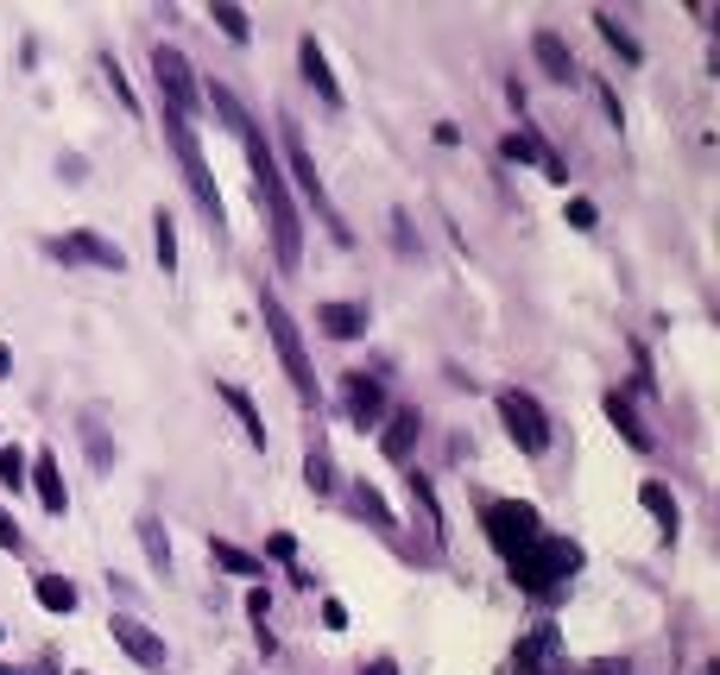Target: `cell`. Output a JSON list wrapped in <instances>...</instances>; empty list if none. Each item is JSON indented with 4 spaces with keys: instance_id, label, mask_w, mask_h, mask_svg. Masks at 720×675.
Here are the masks:
<instances>
[{
    "instance_id": "6da1fadb",
    "label": "cell",
    "mask_w": 720,
    "mask_h": 675,
    "mask_svg": "<svg viewBox=\"0 0 720 675\" xmlns=\"http://www.w3.org/2000/svg\"><path fill=\"white\" fill-rule=\"evenodd\" d=\"M247 146V165H254V202L259 215L272 222V252H279L284 272H297V259H304V222H297V209H291V196H284V171L279 158H272V146H266V133H247L240 139Z\"/></svg>"
},
{
    "instance_id": "7a4b0ae2",
    "label": "cell",
    "mask_w": 720,
    "mask_h": 675,
    "mask_svg": "<svg viewBox=\"0 0 720 675\" xmlns=\"http://www.w3.org/2000/svg\"><path fill=\"white\" fill-rule=\"evenodd\" d=\"M165 139H171V151H178V165H183V183H190V196H196V209L209 215V227H215V240H222V190H215V177H209V158L203 146H196V126L178 121V114H165Z\"/></svg>"
},
{
    "instance_id": "3957f363",
    "label": "cell",
    "mask_w": 720,
    "mask_h": 675,
    "mask_svg": "<svg viewBox=\"0 0 720 675\" xmlns=\"http://www.w3.org/2000/svg\"><path fill=\"white\" fill-rule=\"evenodd\" d=\"M575 569H582V550H575L569 537H538L531 550H518V555H513V581H518V587H531V594H550V587H563Z\"/></svg>"
},
{
    "instance_id": "277c9868",
    "label": "cell",
    "mask_w": 720,
    "mask_h": 675,
    "mask_svg": "<svg viewBox=\"0 0 720 675\" xmlns=\"http://www.w3.org/2000/svg\"><path fill=\"white\" fill-rule=\"evenodd\" d=\"M259 316H266V335H272V348H279L284 373H291V385H297V398H316V373H310V353L304 341H297V323L284 316V303L272 297V291H259Z\"/></svg>"
},
{
    "instance_id": "5b68a950",
    "label": "cell",
    "mask_w": 720,
    "mask_h": 675,
    "mask_svg": "<svg viewBox=\"0 0 720 675\" xmlns=\"http://www.w3.org/2000/svg\"><path fill=\"white\" fill-rule=\"evenodd\" d=\"M487 537H493V550L513 562L518 550H531L543 537V525H538V505H518V499H493L487 505Z\"/></svg>"
},
{
    "instance_id": "8992f818",
    "label": "cell",
    "mask_w": 720,
    "mask_h": 675,
    "mask_svg": "<svg viewBox=\"0 0 720 675\" xmlns=\"http://www.w3.org/2000/svg\"><path fill=\"white\" fill-rule=\"evenodd\" d=\"M153 82H158V95H165V114H178V121H190L196 114V76H190V57L171 45H158L153 50Z\"/></svg>"
},
{
    "instance_id": "52a82bcc",
    "label": "cell",
    "mask_w": 720,
    "mask_h": 675,
    "mask_svg": "<svg viewBox=\"0 0 720 675\" xmlns=\"http://www.w3.org/2000/svg\"><path fill=\"white\" fill-rule=\"evenodd\" d=\"M499 424H506V436H513L525 454H543L550 449V417H543V404L531 398V392H499Z\"/></svg>"
},
{
    "instance_id": "ba28073f",
    "label": "cell",
    "mask_w": 720,
    "mask_h": 675,
    "mask_svg": "<svg viewBox=\"0 0 720 675\" xmlns=\"http://www.w3.org/2000/svg\"><path fill=\"white\" fill-rule=\"evenodd\" d=\"M108 631H114V644H121L133 663H146V670H165V638H158L146 619H133V612H114V619H108Z\"/></svg>"
},
{
    "instance_id": "9c48e42d",
    "label": "cell",
    "mask_w": 720,
    "mask_h": 675,
    "mask_svg": "<svg viewBox=\"0 0 720 675\" xmlns=\"http://www.w3.org/2000/svg\"><path fill=\"white\" fill-rule=\"evenodd\" d=\"M284 158H291V171H297V183H304V196L316 202V215L329 222V234H335V240H348V227H341V215H335V209H329V196H323V177H316V165H310L304 139H297L291 126H284Z\"/></svg>"
},
{
    "instance_id": "30bf717a",
    "label": "cell",
    "mask_w": 720,
    "mask_h": 675,
    "mask_svg": "<svg viewBox=\"0 0 720 675\" xmlns=\"http://www.w3.org/2000/svg\"><path fill=\"white\" fill-rule=\"evenodd\" d=\"M341 404H348V417H355L360 429H373L380 417H386V385L367 373H348L341 379Z\"/></svg>"
},
{
    "instance_id": "8fae6325",
    "label": "cell",
    "mask_w": 720,
    "mask_h": 675,
    "mask_svg": "<svg viewBox=\"0 0 720 675\" xmlns=\"http://www.w3.org/2000/svg\"><path fill=\"white\" fill-rule=\"evenodd\" d=\"M57 259H89V266H102V272H127V252L114 247V240H102V234H89V227H77L70 240H57Z\"/></svg>"
},
{
    "instance_id": "7c38bea8",
    "label": "cell",
    "mask_w": 720,
    "mask_h": 675,
    "mask_svg": "<svg viewBox=\"0 0 720 675\" xmlns=\"http://www.w3.org/2000/svg\"><path fill=\"white\" fill-rule=\"evenodd\" d=\"M26 480L38 486V505H45L52 518H64V511H70V493H64V474H57V454H52V449H38V454L26 461Z\"/></svg>"
},
{
    "instance_id": "4fadbf2b",
    "label": "cell",
    "mask_w": 720,
    "mask_h": 675,
    "mask_svg": "<svg viewBox=\"0 0 720 675\" xmlns=\"http://www.w3.org/2000/svg\"><path fill=\"white\" fill-rule=\"evenodd\" d=\"M196 95H203L209 108H215V121L228 126L234 139H247V133H254V114H247V108H240V95H234L228 82H203V89H196Z\"/></svg>"
},
{
    "instance_id": "5bb4252c",
    "label": "cell",
    "mask_w": 720,
    "mask_h": 675,
    "mask_svg": "<svg viewBox=\"0 0 720 675\" xmlns=\"http://www.w3.org/2000/svg\"><path fill=\"white\" fill-rule=\"evenodd\" d=\"M531 57L543 64V76H550V82H575V50H569L563 38L550 32V25H543V32H531Z\"/></svg>"
},
{
    "instance_id": "9a60e30c",
    "label": "cell",
    "mask_w": 720,
    "mask_h": 675,
    "mask_svg": "<svg viewBox=\"0 0 720 675\" xmlns=\"http://www.w3.org/2000/svg\"><path fill=\"white\" fill-rule=\"evenodd\" d=\"M297 64H304V82H310V89L329 101V108H341V82H335L329 57H323V45H316V38H304V45H297Z\"/></svg>"
},
{
    "instance_id": "2e32d148",
    "label": "cell",
    "mask_w": 720,
    "mask_h": 675,
    "mask_svg": "<svg viewBox=\"0 0 720 675\" xmlns=\"http://www.w3.org/2000/svg\"><path fill=\"white\" fill-rule=\"evenodd\" d=\"M417 429H424L417 410H392L386 429H380V454H386V461H405V454L417 449Z\"/></svg>"
},
{
    "instance_id": "e0dca14e",
    "label": "cell",
    "mask_w": 720,
    "mask_h": 675,
    "mask_svg": "<svg viewBox=\"0 0 720 675\" xmlns=\"http://www.w3.org/2000/svg\"><path fill=\"white\" fill-rule=\"evenodd\" d=\"M316 323L329 341H355L360 328H367V310L360 303H316Z\"/></svg>"
},
{
    "instance_id": "ac0fdd59",
    "label": "cell",
    "mask_w": 720,
    "mask_h": 675,
    "mask_svg": "<svg viewBox=\"0 0 720 675\" xmlns=\"http://www.w3.org/2000/svg\"><path fill=\"white\" fill-rule=\"evenodd\" d=\"M209 555H215V569H228V575H240V581H259V575H266V562H259V555H247L240 543H228V537H209Z\"/></svg>"
},
{
    "instance_id": "d6986e66",
    "label": "cell",
    "mask_w": 720,
    "mask_h": 675,
    "mask_svg": "<svg viewBox=\"0 0 720 675\" xmlns=\"http://www.w3.org/2000/svg\"><path fill=\"white\" fill-rule=\"evenodd\" d=\"M639 499H644V511L664 525V537H676V525H683V511H676V499H670V486L664 480H644L639 486Z\"/></svg>"
},
{
    "instance_id": "ffe728a7",
    "label": "cell",
    "mask_w": 720,
    "mask_h": 675,
    "mask_svg": "<svg viewBox=\"0 0 720 675\" xmlns=\"http://www.w3.org/2000/svg\"><path fill=\"white\" fill-rule=\"evenodd\" d=\"M222 404H228L234 417H240V429H247V442L254 449H266V424H259V404L240 392V385H222Z\"/></svg>"
},
{
    "instance_id": "44dd1931",
    "label": "cell",
    "mask_w": 720,
    "mask_h": 675,
    "mask_svg": "<svg viewBox=\"0 0 720 675\" xmlns=\"http://www.w3.org/2000/svg\"><path fill=\"white\" fill-rule=\"evenodd\" d=\"M153 247H158V266L178 272V215L171 209H153Z\"/></svg>"
},
{
    "instance_id": "7402d4cb",
    "label": "cell",
    "mask_w": 720,
    "mask_h": 675,
    "mask_svg": "<svg viewBox=\"0 0 720 675\" xmlns=\"http://www.w3.org/2000/svg\"><path fill=\"white\" fill-rule=\"evenodd\" d=\"M32 594H38L45 612H77V587H70L64 575H38V581H32Z\"/></svg>"
},
{
    "instance_id": "603a6c76",
    "label": "cell",
    "mask_w": 720,
    "mask_h": 675,
    "mask_svg": "<svg viewBox=\"0 0 720 675\" xmlns=\"http://www.w3.org/2000/svg\"><path fill=\"white\" fill-rule=\"evenodd\" d=\"M139 543H146V555H153V569L158 575H171V537H165V525H158V518H139Z\"/></svg>"
},
{
    "instance_id": "cb8c5ba5",
    "label": "cell",
    "mask_w": 720,
    "mask_h": 675,
    "mask_svg": "<svg viewBox=\"0 0 720 675\" xmlns=\"http://www.w3.org/2000/svg\"><path fill=\"white\" fill-rule=\"evenodd\" d=\"M594 25H600V38H607V45H614L619 57H626V64H639V57H644V45H639V38H632V32H626L619 20H614V13H594Z\"/></svg>"
},
{
    "instance_id": "d4e9b609",
    "label": "cell",
    "mask_w": 720,
    "mask_h": 675,
    "mask_svg": "<svg viewBox=\"0 0 720 675\" xmlns=\"http://www.w3.org/2000/svg\"><path fill=\"white\" fill-rule=\"evenodd\" d=\"M355 505H360V518H367V525H373V530H398V518H392V505L380 499V493H373L367 480H360V486H355Z\"/></svg>"
},
{
    "instance_id": "484cf974",
    "label": "cell",
    "mask_w": 720,
    "mask_h": 675,
    "mask_svg": "<svg viewBox=\"0 0 720 675\" xmlns=\"http://www.w3.org/2000/svg\"><path fill=\"white\" fill-rule=\"evenodd\" d=\"M607 417H614V424H619V436H626L632 449H651V436H644V424H639V417H632V404L619 398V392H614V398H607Z\"/></svg>"
},
{
    "instance_id": "4316f807",
    "label": "cell",
    "mask_w": 720,
    "mask_h": 675,
    "mask_svg": "<svg viewBox=\"0 0 720 675\" xmlns=\"http://www.w3.org/2000/svg\"><path fill=\"white\" fill-rule=\"evenodd\" d=\"M209 20L222 25L234 45H247V32H254V25H247V7H234V0H215V7H209Z\"/></svg>"
},
{
    "instance_id": "83f0119b",
    "label": "cell",
    "mask_w": 720,
    "mask_h": 675,
    "mask_svg": "<svg viewBox=\"0 0 720 675\" xmlns=\"http://www.w3.org/2000/svg\"><path fill=\"white\" fill-rule=\"evenodd\" d=\"M405 486H412V505L424 511V525L442 537V511H437V493H430V480H424V474H405Z\"/></svg>"
},
{
    "instance_id": "f1b7e54d",
    "label": "cell",
    "mask_w": 720,
    "mask_h": 675,
    "mask_svg": "<svg viewBox=\"0 0 720 675\" xmlns=\"http://www.w3.org/2000/svg\"><path fill=\"white\" fill-rule=\"evenodd\" d=\"M304 480H310V493H335V461L323 449H310V461H304Z\"/></svg>"
},
{
    "instance_id": "f546056e",
    "label": "cell",
    "mask_w": 720,
    "mask_h": 675,
    "mask_svg": "<svg viewBox=\"0 0 720 675\" xmlns=\"http://www.w3.org/2000/svg\"><path fill=\"white\" fill-rule=\"evenodd\" d=\"M26 461H32L26 449H0V486H13V493H20V486H26Z\"/></svg>"
},
{
    "instance_id": "4dcf8cb0",
    "label": "cell",
    "mask_w": 720,
    "mask_h": 675,
    "mask_svg": "<svg viewBox=\"0 0 720 675\" xmlns=\"http://www.w3.org/2000/svg\"><path fill=\"white\" fill-rule=\"evenodd\" d=\"M102 70H108V89H114V101H121V108H127V114H139V95H133V89H127V70H121V64H114V57H108Z\"/></svg>"
},
{
    "instance_id": "1f68e13d",
    "label": "cell",
    "mask_w": 720,
    "mask_h": 675,
    "mask_svg": "<svg viewBox=\"0 0 720 675\" xmlns=\"http://www.w3.org/2000/svg\"><path fill=\"white\" fill-rule=\"evenodd\" d=\"M563 222H569V227H582V234H588V227L600 222V215H594V202H588V196H575V202H569V215H563Z\"/></svg>"
},
{
    "instance_id": "d6a6232c",
    "label": "cell",
    "mask_w": 720,
    "mask_h": 675,
    "mask_svg": "<svg viewBox=\"0 0 720 675\" xmlns=\"http://www.w3.org/2000/svg\"><path fill=\"white\" fill-rule=\"evenodd\" d=\"M266 550L279 555V562H291V555H297V537H291V530H272V537H266Z\"/></svg>"
},
{
    "instance_id": "836d02e7",
    "label": "cell",
    "mask_w": 720,
    "mask_h": 675,
    "mask_svg": "<svg viewBox=\"0 0 720 675\" xmlns=\"http://www.w3.org/2000/svg\"><path fill=\"white\" fill-rule=\"evenodd\" d=\"M0 550H20V525H13V511L0 505Z\"/></svg>"
},
{
    "instance_id": "e575fe53",
    "label": "cell",
    "mask_w": 720,
    "mask_h": 675,
    "mask_svg": "<svg viewBox=\"0 0 720 675\" xmlns=\"http://www.w3.org/2000/svg\"><path fill=\"white\" fill-rule=\"evenodd\" d=\"M323 626L341 631V626H348V606H341V600H323Z\"/></svg>"
},
{
    "instance_id": "d590c367",
    "label": "cell",
    "mask_w": 720,
    "mask_h": 675,
    "mask_svg": "<svg viewBox=\"0 0 720 675\" xmlns=\"http://www.w3.org/2000/svg\"><path fill=\"white\" fill-rule=\"evenodd\" d=\"M266 606H272L266 600V587H247V612H254V619H266Z\"/></svg>"
},
{
    "instance_id": "8d00e7d4",
    "label": "cell",
    "mask_w": 720,
    "mask_h": 675,
    "mask_svg": "<svg viewBox=\"0 0 720 675\" xmlns=\"http://www.w3.org/2000/svg\"><path fill=\"white\" fill-rule=\"evenodd\" d=\"M7 367H13V353H7V348H0V379H7Z\"/></svg>"
},
{
    "instance_id": "74e56055",
    "label": "cell",
    "mask_w": 720,
    "mask_h": 675,
    "mask_svg": "<svg viewBox=\"0 0 720 675\" xmlns=\"http://www.w3.org/2000/svg\"><path fill=\"white\" fill-rule=\"evenodd\" d=\"M367 675H392V663H373V670H367Z\"/></svg>"
},
{
    "instance_id": "f35d334b",
    "label": "cell",
    "mask_w": 720,
    "mask_h": 675,
    "mask_svg": "<svg viewBox=\"0 0 720 675\" xmlns=\"http://www.w3.org/2000/svg\"><path fill=\"white\" fill-rule=\"evenodd\" d=\"M0 631H7V626H0Z\"/></svg>"
}]
</instances>
